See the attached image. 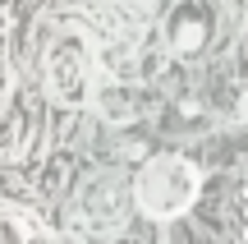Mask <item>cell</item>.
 Returning <instances> with one entry per match:
<instances>
[{"instance_id":"obj_1","label":"cell","mask_w":248,"mask_h":244,"mask_svg":"<svg viewBox=\"0 0 248 244\" xmlns=\"http://www.w3.org/2000/svg\"><path fill=\"white\" fill-rule=\"evenodd\" d=\"M133 203L142 208V217H179V212L193 208L198 198V171L184 162V157H152L147 166L133 180Z\"/></svg>"},{"instance_id":"obj_2","label":"cell","mask_w":248,"mask_h":244,"mask_svg":"<svg viewBox=\"0 0 248 244\" xmlns=\"http://www.w3.org/2000/svg\"><path fill=\"white\" fill-rule=\"evenodd\" d=\"M46 92L60 106H78L88 92V42L78 33L60 37L46 55Z\"/></svg>"},{"instance_id":"obj_3","label":"cell","mask_w":248,"mask_h":244,"mask_svg":"<svg viewBox=\"0 0 248 244\" xmlns=\"http://www.w3.org/2000/svg\"><path fill=\"white\" fill-rule=\"evenodd\" d=\"M216 37V5L212 0H179L166 14V46L179 60H198Z\"/></svg>"},{"instance_id":"obj_4","label":"cell","mask_w":248,"mask_h":244,"mask_svg":"<svg viewBox=\"0 0 248 244\" xmlns=\"http://www.w3.org/2000/svg\"><path fill=\"white\" fill-rule=\"evenodd\" d=\"M129 184L120 180V175H97V180L88 184V194H83V217H88L92 230H115L124 221V212H129Z\"/></svg>"},{"instance_id":"obj_5","label":"cell","mask_w":248,"mask_h":244,"mask_svg":"<svg viewBox=\"0 0 248 244\" xmlns=\"http://www.w3.org/2000/svg\"><path fill=\"white\" fill-rule=\"evenodd\" d=\"M142 5H147V0H142Z\"/></svg>"}]
</instances>
